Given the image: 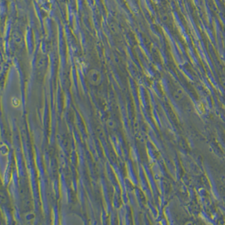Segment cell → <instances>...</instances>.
Listing matches in <instances>:
<instances>
[{"instance_id":"7a4b0ae2","label":"cell","mask_w":225,"mask_h":225,"mask_svg":"<svg viewBox=\"0 0 225 225\" xmlns=\"http://www.w3.org/2000/svg\"><path fill=\"white\" fill-rule=\"evenodd\" d=\"M34 217V214H32V213H27V214H26V216H25L26 222L27 223H30V222L33 221Z\"/></svg>"},{"instance_id":"6da1fadb","label":"cell","mask_w":225,"mask_h":225,"mask_svg":"<svg viewBox=\"0 0 225 225\" xmlns=\"http://www.w3.org/2000/svg\"><path fill=\"white\" fill-rule=\"evenodd\" d=\"M87 78H88L89 83L93 86H98L102 80V73H100L98 70H94V69L90 70L88 72Z\"/></svg>"}]
</instances>
